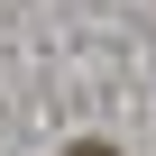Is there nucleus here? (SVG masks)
Listing matches in <instances>:
<instances>
[{
  "mask_svg": "<svg viewBox=\"0 0 156 156\" xmlns=\"http://www.w3.org/2000/svg\"><path fill=\"white\" fill-rule=\"evenodd\" d=\"M73 156H110V147H101V138H92V147H73Z\"/></svg>",
  "mask_w": 156,
  "mask_h": 156,
  "instance_id": "obj_1",
  "label": "nucleus"
}]
</instances>
